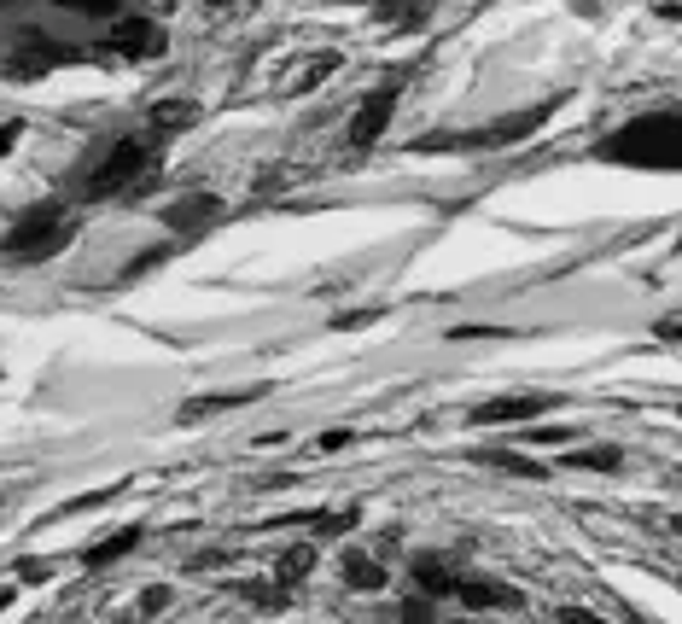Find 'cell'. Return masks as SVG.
Listing matches in <instances>:
<instances>
[{
	"mask_svg": "<svg viewBox=\"0 0 682 624\" xmlns=\"http://www.w3.org/2000/svg\"><path fill=\"white\" fill-rule=\"evenodd\" d=\"M601 158H613V164H642V170H677V158H682V117H677V111H653V117L624 123L618 135L601 140Z\"/></svg>",
	"mask_w": 682,
	"mask_h": 624,
	"instance_id": "6da1fadb",
	"label": "cell"
},
{
	"mask_svg": "<svg viewBox=\"0 0 682 624\" xmlns=\"http://www.w3.org/2000/svg\"><path fill=\"white\" fill-rule=\"evenodd\" d=\"M152 170H158V135H146V140H117L100 164L82 175V199H117V193L140 187Z\"/></svg>",
	"mask_w": 682,
	"mask_h": 624,
	"instance_id": "7a4b0ae2",
	"label": "cell"
},
{
	"mask_svg": "<svg viewBox=\"0 0 682 624\" xmlns=\"http://www.w3.org/2000/svg\"><path fill=\"white\" fill-rule=\"evenodd\" d=\"M70 234H76V228H70V216L59 205H30L12 222V234L0 240V257H6V263H41V257L65 251Z\"/></svg>",
	"mask_w": 682,
	"mask_h": 624,
	"instance_id": "3957f363",
	"label": "cell"
},
{
	"mask_svg": "<svg viewBox=\"0 0 682 624\" xmlns=\"http://www.w3.org/2000/svg\"><path fill=\"white\" fill-rule=\"evenodd\" d=\"M397 94H403V76H391V82H379L368 100L356 105V117H350V146L356 152H368L385 129H391V111H397Z\"/></svg>",
	"mask_w": 682,
	"mask_h": 624,
	"instance_id": "277c9868",
	"label": "cell"
},
{
	"mask_svg": "<svg viewBox=\"0 0 682 624\" xmlns=\"http://www.w3.org/2000/svg\"><path fill=\"white\" fill-rule=\"evenodd\" d=\"M560 397L554 391H519V397H490V403H478L473 409V426H508V420H531L554 409Z\"/></svg>",
	"mask_w": 682,
	"mask_h": 624,
	"instance_id": "5b68a950",
	"label": "cell"
},
{
	"mask_svg": "<svg viewBox=\"0 0 682 624\" xmlns=\"http://www.w3.org/2000/svg\"><path fill=\"white\" fill-rule=\"evenodd\" d=\"M228 216V205L216 199V193H193V199H175V205H164V222H170L175 234H205V228H216Z\"/></svg>",
	"mask_w": 682,
	"mask_h": 624,
	"instance_id": "8992f818",
	"label": "cell"
},
{
	"mask_svg": "<svg viewBox=\"0 0 682 624\" xmlns=\"http://www.w3.org/2000/svg\"><path fill=\"white\" fill-rule=\"evenodd\" d=\"M105 47L123 53V59H152V53H164V30L152 18H117L111 35H105Z\"/></svg>",
	"mask_w": 682,
	"mask_h": 624,
	"instance_id": "52a82bcc",
	"label": "cell"
},
{
	"mask_svg": "<svg viewBox=\"0 0 682 624\" xmlns=\"http://www.w3.org/2000/svg\"><path fill=\"white\" fill-rule=\"evenodd\" d=\"M548 111H554V105H531V111H525V117H502V123H490V129H473V135H455V146H508V140H525L531 135V129H543L548 123Z\"/></svg>",
	"mask_w": 682,
	"mask_h": 624,
	"instance_id": "ba28073f",
	"label": "cell"
},
{
	"mask_svg": "<svg viewBox=\"0 0 682 624\" xmlns=\"http://www.w3.org/2000/svg\"><path fill=\"white\" fill-rule=\"evenodd\" d=\"M257 397H269V385H245V391H210V397H187V403L175 409V420H181V426H199V420L228 415V409H245V403H257Z\"/></svg>",
	"mask_w": 682,
	"mask_h": 624,
	"instance_id": "9c48e42d",
	"label": "cell"
},
{
	"mask_svg": "<svg viewBox=\"0 0 682 624\" xmlns=\"http://www.w3.org/2000/svg\"><path fill=\"white\" fill-rule=\"evenodd\" d=\"M455 601H461L467 613H490V607L519 613V607H525V595L513 590V584H490V578H461V584H455Z\"/></svg>",
	"mask_w": 682,
	"mask_h": 624,
	"instance_id": "30bf717a",
	"label": "cell"
},
{
	"mask_svg": "<svg viewBox=\"0 0 682 624\" xmlns=\"http://www.w3.org/2000/svg\"><path fill=\"white\" fill-rule=\"evenodd\" d=\"M333 70H344V53H333V47H321V53H304L292 76H280V94H286V100H298V94H309V88H321Z\"/></svg>",
	"mask_w": 682,
	"mask_h": 624,
	"instance_id": "8fae6325",
	"label": "cell"
},
{
	"mask_svg": "<svg viewBox=\"0 0 682 624\" xmlns=\"http://www.w3.org/2000/svg\"><path fill=\"white\" fill-rule=\"evenodd\" d=\"M146 123H152V135H158V140H170V135H181V129L199 123V105H193V100H158Z\"/></svg>",
	"mask_w": 682,
	"mask_h": 624,
	"instance_id": "7c38bea8",
	"label": "cell"
},
{
	"mask_svg": "<svg viewBox=\"0 0 682 624\" xmlns=\"http://www.w3.org/2000/svg\"><path fill=\"white\" fill-rule=\"evenodd\" d=\"M414 584H420V595L444 601V595H455V584H461V578H449V566H444L438 555H420V560H414Z\"/></svg>",
	"mask_w": 682,
	"mask_h": 624,
	"instance_id": "4fadbf2b",
	"label": "cell"
},
{
	"mask_svg": "<svg viewBox=\"0 0 682 624\" xmlns=\"http://www.w3.org/2000/svg\"><path fill=\"white\" fill-rule=\"evenodd\" d=\"M129 549H140V525H123V531H117V537H105V543H94V549H88V566H94V572H105V566H117V560L129 555Z\"/></svg>",
	"mask_w": 682,
	"mask_h": 624,
	"instance_id": "5bb4252c",
	"label": "cell"
},
{
	"mask_svg": "<svg viewBox=\"0 0 682 624\" xmlns=\"http://www.w3.org/2000/svg\"><path fill=\"white\" fill-rule=\"evenodd\" d=\"M344 584H350V590H385V566H379L374 555H356V549H350V555H344Z\"/></svg>",
	"mask_w": 682,
	"mask_h": 624,
	"instance_id": "9a60e30c",
	"label": "cell"
},
{
	"mask_svg": "<svg viewBox=\"0 0 682 624\" xmlns=\"http://www.w3.org/2000/svg\"><path fill=\"white\" fill-rule=\"evenodd\" d=\"M473 461L496 467V473H513V479H543V461H531V455H519V450H478Z\"/></svg>",
	"mask_w": 682,
	"mask_h": 624,
	"instance_id": "2e32d148",
	"label": "cell"
},
{
	"mask_svg": "<svg viewBox=\"0 0 682 624\" xmlns=\"http://www.w3.org/2000/svg\"><path fill=\"white\" fill-rule=\"evenodd\" d=\"M309 572H315V543L280 549V560H274V578H280V584H298V578H309Z\"/></svg>",
	"mask_w": 682,
	"mask_h": 624,
	"instance_id": "e0dca14e",
	"label": "cell"
},
{
	"mask_svg": "<svg viewBox=\"0 0 682 624\" xmlns=\"http://www.w3.org/2000/svg\"><path fill=\"white\" fill-rule=\"evenodd\" d=\"M59 59H70L65 47H47V53H18V59L6 65V76H12V82H35V76H47Z\"/></svg>",
	"mask_w": 682,
	"mask_h": 624,
	"instance_id": "ac0fdd59",
	"label": "cell"
},
{
	"mask_svg": "<svg viewBox=\"0 0 682 624\" xmlns=\"http://www.w3.org/2000/svg\"><path fill=\"white\" fill-rule=\"evenodd\" d=\"M426 12H432V0H379L374 6V18H391V24H403V30L426 24Z\"/></svg>",
	"mask_w": 682,
	"mask_h": 624,
	"instance_id": "d6986e66",
	"label": "cell"
},
{
	"mask_svg": "<svg viewBox=\"0 0 682 624\" xmlns=\"http://www.w3.org/2000/svg\"><path fill=\"white\" fill-rule=\"evenodd\" d=\"M618 461H624V455H618L613 444H595V450H572V455H566V467H583V473H613Z\"/></svg>",
	"mask_w": 682,
	"mask_h": 624,
	"instance_id": "ffe728a7",
	"label": "cell"
},
{
	"mask_svg": "<svg viewBox=\"0 0 682 624\" xmlns=\"http://www.w3.org/2000/svg\"><path fill=\"white\" fill-rule=\"evenodd\" d=\"M239 595H245V601H257V607H286V601H292V584H251V578H245Z\"/></svg>",
	"mask_w": 682,
	"mask_h": 624,
	"instance_id": "44dd1931",
	"label": "cell"
},
{
	"mask_svg": "<svg viewBox=\"0 0 682 624\" xmlns=\"http://www.w3.org/2000/svg\"><path fill=\"white\" fill-rule=\"evenodd\" d=\"M304 520L321 525L327 537H344V531H356V520H362V514H356V508H339V514H304Z\"/></svg>",
	"mask_w": 682,
	"mask_h": 624,
	"instance_id": "7402d4cb",
	"label": "cell"
},
{
	"mask_svg": "<svg viewBox=\"0 0 682 624\" xmlns=\"http://www.w3.org/2000/svg\"><path fill=\"white\" fill-rule=\"evenodd\" d=\"M111 496H123V485H105V490H88V496H70L59 514H88V508H105Z\"/></svg>",
	"mask_w": 682,
	"mask_h": 624,
	"instance_id": "603a6c76",
	"label": "cell"
},
{
	"mask_svg": "<svg viewBox=\"0 0 682 624\" xmlns=\"http://www.w3.org/2000/svg\"><path fill=\"white\" fill-rule=\"evenodd\" d=\"M379 304H368V310H344V315H333V327H339V333H356V327H374L379 321Z\"/></svg>",
	"mask_w": 682,
	"mask_h": 624,
	"instance_id": "cb8c5ba5",
	"label": "cell"
},
{
	"mask_svg": "<svg viewBox=\"0 0 682 624\" xmlns=\"http://www.w3.org/2000/svg\"><path fill=\"white\" fill-rule=\"evenodd\" d=\"M70 12H88V18H117L123 12V0H59Z\"/></svg>",
	"mask_w": 682,
	"mask_h": 624,
	"instance_id": "d4e9b609",
	"label": "cell"
},
{
	"mask_svg": "<svg viewBox=\"0 0 682 624\" xmlns=\"http://www.w3.org/2000/svg\"><path fill=\"white\" fill-rule=\"evenodd\" d=\"M175 245H152V251H146V257H135V263H129V269H123V275L135 280V275H146V269H158V263H164V257H170Z\"/></svg>",
	"mask_w": 682,
	"mask_h": 624,
	"instance_id": "484cf974",
	"label": "cell"
},
{
	"mask_svg": "<svg viewBox=\"0 0 682 624\" xmlns=\"http://www.w3.org/2000/svg\"><path fill=\"white\" fill-rule=\"evenodd\" d=\"M47 578H53L47 560H18V584H47Z\"/></svg>",
	"mask_w": 682,
	"mask_h": 624,
	"instance_id": "4316f807",
	"label": "cell"
},
{
	"mask_svg": "<svg viewBox=\"0 0 682 624\" xmlns=\"http://www.w3.org/2000/svg\"><path fill=\"white\" fill-rule=\"evenodd\" d=\"M350 438H356V432H344V426H333V432H321V438H315V450H321V455H339L344 444H350Z\"/></svg>",
	"mask_w": 682,
	"mask_h": 624,
	"instance_id": "83f0119b",
	"label": "cell"
},
{
	"mask_svg": "<svg viewBox=\"0 0 682 624\" xmlns=\"http://www.w3.org/2000/svg\"><path fill=\"white\" fill-rule=\"evenodd\" d=\"M449 339H455V345H467V339H508V327H455Z\"/></svg>",
	"mask_w": 682,
	"mask_h": 624,
	"instance_id": "f1b7e54d",
	"label": "cell"
},
{
	"mask_svg": "<svg viewBox=\"0 0 682 624\" xmlns=\"http://www.w3.org/2000/svg\"><path fill=\"white\" fill-rule=\"evenodd\" d=\"M164 607H170V590H164V584H158V590H146V595H140V613H164Z\"/></svg>",
	"mask_w": 682,
	"mask_h": 624,
	"instance_id": "f546056e",
	"label": "cell"
},
{
	"mask_svg": "<svg viewBox=\"0 0 682 624\" xmlns=\"http://www.w3.org/2000/svg\"><path fill=\"white\" fill-rule=\"evenodd\" d=\"M403 619H432V595H420V601H409V607H403Z\"/></svg>",
	"mask_w": 682,
	"mask_h": 624,
	"instance_id": "4dcf8cb0",
	"label": "cell"
},
{
	"mask_svg": "<svg viewBox=\"0 0 682 624\" xmlns=\"http://www.w3.org/2000/svg\"><path fill=\"white\" fill-rule=\"evenodd\" d=\"M18 135H24V123H6V129H0V158H6L12 146H18Z\"/></svg>",
	"mask_w": 682,
	"mask_h": 624,
	"instance_id": "1f68e13d",
	"label": "cell"
},
{
	"mask_svg": "<svg viewBox=\"0 0 682 624\" xmlns=\"http://www.w3.org/2000/svg\"><path fill=\"white\" fill-rule=\"evenodd\" d=\"M222 560H228L222 549H205V555H193V572H205V566H222Z\"/></svg>",
	"mask_w": 682,
	"mask_h": 624,
	"instance_id": "d6a6232c",
	"label": "cell"
},
{
	"mask_svg": "<svg viewBox=\"0 0 682 624\" xmlns=\"http://www.w3.org/2000/svg\"><path fill=\"white\" fill-rule=\"evenodd\" d=\"M560 438H578V432H554V426H543V432H531V444H560Z\"/></svg>",
	"mask_w": 682,
	"mask_h": 624,
	"instance_id": "836d02e7",
	"label": "cell"
},
{
	"mask_svg": "<svg viewBox=\"0 0 682 624\" xmlns=\"http://www.w3.org/2000/svg\"><path fill=\"white\" fill-rule=\"evenodd\" d=\"M6 607H12V590H0V613H6Z\"/></svg>",
	"mask_w": 682,
	"mask_h": 624,
	"instance_id": "e575fe53",
	"label": "cell"
},
{
	"mask_svg": "<svg viewBox=\"0 0 682 624\" xmlns=\"http://www.w3.org/2000/svg\"><path fill=\"white\" fill-rule=\"evenodd\" d=\"M205 6H234V0H205Z\"/></svg>",
	"mask_w": 682,
	"mask_h": 624,
	"instance_id": "d590c367",
	"label": "cell"
},
{
	"mask_svg": "<svg viewBox=\"0 0 682 624\" xmlns=\"http://www.w3.org/2000/svg\"><path fill=\"white\" fill-rule=\"evenodd\" d=\"M0 508H6V496H0Z\"/></svg>",
	"mask_w": 682,
	"mask_h": 624,
	"instance_id": "8d00e7d4",
	"label": "cell"
}]
</instances>
